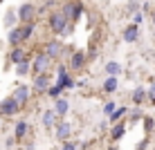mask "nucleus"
Instances as JSON below:
<instances>
[{"mask_svg":"<svg viewBox=\"0 0 155 150\" xmlns=\"http://www.w3.org/2000/svg\"><path fill=\"white\" fill-rule=\"evenodd\" d=\"M27 69H29V63H27V61L18 63V74H20V76H23V74H27Z\"/></svg>","mask_w":155,"mask_h":150,"instance_id":"nucleus-20","label":"nucleus"},{"mask_svg":"<svg viewBox=\"0 0 155 150\" xmlns=\"http://www.w3.org/2000/svg\"><path fill=\"white\" fill-rule=\"evenodd\" d=\"M70 132H72V126H70V123H61V126L56 128V137H58V139H63V141L70 137Z\"/></svg>","mask_w":155,"mask_h":150,"instance_id":"nucleus-8","label":"nucleus"},{"mask_svg":"<svg viewBox=\"0 0 155 150\" xmlns=\"http://www.w3.org/2000/svg\"><path fill=\"white\" fill-rule=\"evenodd\" d=\"M137 38H140V27L133 23V25H128V27L124 29V40L126 43H135Z\"/></svg>","mask_w":155,"mask_h":150,"instance_id":"nucleus-5","label":"nucleus"},{"mask_svg":"<svg viewBox=\"0 0 155 150\" xmlns=\"http://www.w3.org/2000/svg\"><path fill=\"white\" fill-rule=\"evenodd\" d=\"M104 112H106V114H113V112H115V103H113V101H108V103H106Z\"/></svg>","mask_w":155,"mask_h":150,"instance_id":"nucleus-22","label":"nucleus"},{"mask_svg":"<svg viewBox=\"0 0 155 150\" xmlns=\"http://www.w3.org/2000/svg\"><path fill=\"white\" fill-rule=\"evenodd\" d=\"M65 23H68L65 14H52V18H50V27L54 31H63L65 29Z\"/></svg>","mask_w":155,"mask_h":150,"instance_id":"nucleus-3","label":"nucleus"},{"mask_svg":"<svg viewBox=\"0 0 155 150\" xmlns=\"http://www.w3.org/2000/svg\"><path fill=\"white\" fill-rule=\"evenodd\" d=\"M68 108H70V103H68L65 99H56V105H54V110H56V114H68Z\"/></svg>","mask_w":155,"mask_h":150,"instance_id":"nucleus-10","label":"nucleus"},{"mask_svg":"<svg viewBox=\"0 0 155 150\" xmlns=\"http://www.w3.org/2000/svg\"><path fill=\"white\" fill-rule=\"evenodd\" d=\"M47 88H50V76H47V74H38V76L34 78V90L45 92Z\"/></svg>","mask_w":155,"mask_h":150,"instance_id":"nucleus-7","label":"nucleus"},{"mask_svg":"<svg viewBox=\"0 0 155 150\" xmlns=\"http://www.w3.org/2000/svg\"><path fill=\"white\" fill-rule=\"evenodd\" d=\"M121 114H126V108H117L113 114H110V119L113 121H117V119H121Z\"/></svg>","mask_w":155,"mask_h":150,"instance_id":"nucleus-19","label":"nucleus"},{"mask_svg":"<svg viewBox=\"0 0 155 150\" xmlns=\"http://www.w3.org/2000/svg\"><path fill=\"white\" fill-rule=\"evenodd\" d=\"M83 63H85V56L81 54V52H77V54L72 56V61H70V67H72V69H79Z\"/></svg>","mask_w":155,"mask_h":150,"instance_id":"nucleus-11","label":"nucleus"},{"mask_svg":"<svg viewBox=\"0 0 155 150\" xmlns=\"http://www.w3.org/2000/svg\"><path fill=\"white\" fill-rule=\"evenodd\" d=\"M124 130H126L124 126H115V130H113V139H119L121 135H124Z\"/></svg>","mask_w":155,"mask_h":150,"instance_id":"nucleus-21","label":"nucleus"},{"mask_svg":"<svg viewBox=\"0 0 155 150\" xmlns=\"http://www.w3.org/2000/svg\"><path fill=\"white\" fill-rule=\"evenodd\" d=\"M14 23V11H9L7 14V20H5V25H12Z\"/></svg>","mask_w":155,"mask_h":150,"instance_id":"nucleus-26","label":"nucleus"},{"mask_svg":"<svg viewBox=\"0 0 155 150\" xmlns=\"http://www.w3.org/2000/svg\"><path fill=\"white\" fill-rule=\"evenodd\" d=\"M31 36V25H25V27H18V29H12L9 31V43H20V40H25V38H29Z\"/></svg>","mask_w":155,"mask_h":150,"instance_id":"nucleus-1","label":"nucleus"},{"mask_svg":"<svg viewBox=\"0 0 155 150\" xmlns=\"http://www.w3.org/2000/svg\"><path fill=\"white\" fill-rule=\"evenodd\" d=\"M146 96H148V94H146V90H142V88H137V90H135V92H133V101H135V103H137V105H140V103H142V101H144V99H146Z\"/></svg>","mask_w":155,"mask_h":150,"instance_id":"nucleus-16","label":"nucleus"},{"mask_svg":"<svg viewBox=\"0 0 155 150\" xmlns=\"http://www.w3.org/2000/svg\"><path fill=\"white\" fill-rule=\"evenodd\" d=\"M54 121H56V114L52 110H47L45 114H43V126H45V128H52V126H54Z\"/></svg>","mask_w":155,"mask_h":150,"instance_id":"nucleus-14","label":"nucleus"},{"mask_svg":"<svg viewBox=\"0 0 155 150\" xmlns=\"http://www.w3.org/2000/svg\"><path fill=\"white\" fill-rule=\"evenodd\" d=\"M153 23H155V14H153Z\"/></svg>","mask_w":155,"mask_h":150,"instance_id":"nucleus-29","label":"nucleus"},{"mask_svg":"<svg viewBox=\"0 0 155 150\" xmlns=\"http://www.w3.org/2000/svg\"><path fill=\"white\" fill-rule=\"evenodd\" d=\"M153 126H155L153 119H146V130H153Z\"/></svg>","mask_w":155,"mask_h":150,"instance_id":"nucleus-28","label":"nucleus"},{"mask_svg":"<svg viewBox=\"0 0 155 150\" xmlns=\"http://www.w3.org/2000/svg\"><path fill=\"white\" fill-rule=\"evenodd\" d=\"M25 132H27V123H25V121H20L18 126H16V139L25 137Z\"/></svg>","mask_w":155,"mask_h":150,"instance_id":"nucleus-18","label":"nucleus"},{"mask_svg":"<svg viewBox=\"0 0 155 150\" xmlns=\"http://www.w3.org/2000/svg\"><path fill=\"white\" fill-rule=\"evenodd\" d=\"M146 94H148V99H151L153 103H155V85H151V88H148V92H146Z\"/></svg>","mask_w":155,"mask_h":150,"instance_id":"nucleus-24","label":"nucleus"},{"mask_svg":"<svg viewBox=\"0 0 155 150\" xmlns=\"http://www.w3.org/2000/svg\"><path fill=\"white\" fill-rule=\"evenodd\" d=\"M18 18L20 20H25V23H29L31 18H34V5H23V7L18 9Z\"/></svg>","mask_w":155,"mask_h":150,"instance_id":"nucleus-6","label":"nucleus"},{"mask_svg":"<svg viewBox=\"0 0 155 150\" xmlns=\"http://www.w3.org/2000/svg\"><path fill=\"white\" fill-rule=\"evenodd\" d=\"M104 90H106V92H115V90H117V76H108V78H106Z\"/></svg>","mask_w":155,"mask_h":150,"instance_id":"nucleus-15","label":"nucleus"},{"mask_svg":"<svg viewBox=\"0 0 155 150\" xmlns=\"http://www.w3.org/2000/svg\"><path fill=\"white\" fill-rule=\"evenodd\" d=\"M137 7H140L137 2H130V5H128V11H137Z\"/></svg>","mask_w":155,"mask_h":150,"instance_id":"nucleus-27","label":"nucleus"},{"mask_svg":"<svg viewBox=\"0 0 155 150\" xmlns=\"http://www.w3.org/2000/svg\"><path fill=\"white\" fill-rule=\"evenodd\" d=\"M9 56H12L14 63H23V61H25V52H23V49H14Z\"/></svg>","mask_w":155,"mask_h":150,"instance_id":"nucleus-17","label":"nucleus"},{"mask_svg":"<svg viewBox=\"0 0 155 150\" xmlns=\"http://www.w3.org/2000/svg\"><path fill=\"white\" fill-rule=\"evenodd\" d=\"M61 150H77V143H72V141H65Z\"/></svg>","mask_w":155,"mask_h":150,"instance_id":"nucleus-23","label":"nucleus"},{"mask_svg":"<svg viewBox=\"0 0 155 150\" xmlns=\"http://www.w3.org/2000/svg\"><path fill=\"white\" fill-rule=\"evenodd\" d=\"M14 99L18 101L20 105H23L25 101H27V88H23V85H20V88H16V94H14Z\"/></svg>","mask_w":155,"mask_h":150,"instance_id":"nucleus-12","label":"nucleus"},{"mask_svg":"<svg viewBox=\"0 0 155 150\" xmlns=\"http://www.w3.org/2000/svg\"><path fill=\"white\" fill-rule=\"evenodd\" d=\"M50 63H52V56H50V54L45 52V54H38V56L34 58L31 67H34V72H36V74H43V72H45L47 67H50Z\"/></svg>","mask_w":155,"mask_h":150,"instance_id":"nucleus-2","label":"nucleus"},{"mask_svg":"<svg viewBox=\"0 0 155 150\" xmlns=\"http://www.w3.org/2000/svg\"><path fill=\"white\" fill-rule=\"evenodd\" d=\"M142 20H144V16H142L140 11H137L135 16H133V23H135V25H140V23H142Z\"/></svg>","mask_w":155,"mask_h":150,"instance_id":"nucleus-25","label":"nucleus"},{"mask_svg":"<svg viewBox=\"0 0 155 150\" xmlns=\"http://www.w3.org/2000/svg\"><path fill=\"white\" fill-rule=\"evenodd\" d=\"M106 74H108V76H117V74H121V65H119V63H115V61L106 63Z\"/></svg>","mask_w":155,"mask_h":150,"instance_id":"nucleus-9","label":"nucleus"},{"mask_svg":"<svg viewBox=\"0 0 155 150\" xmlns=\"http://www.w3.org/2000/svg\"><path fill=\"white\" fill-rule=\"evenodd\" d=\"M18 108H20V103L14 99V96H12V99H5L2 103H0V112H2V114H14Z\"/></svg>","mask_w":155,"mask_h":150,"instance_id":"nucleus-4","label":"nucleus"},{"mask_svg":"<svg viewBox=\"0 0 155 150\" xmlns=\"http://www.w3.org/2000/svg\"><path fill=\"white\" fill-rule=\"evenodd\" d=\"M47 54H50L52 58H56L58 54H61V43H56V40H52L50 45H47Z\"/></svg>","mask_w":155,"mask_h":150,"instance_id":"nucleus-13","label":"nucleus"}]
</instances>
